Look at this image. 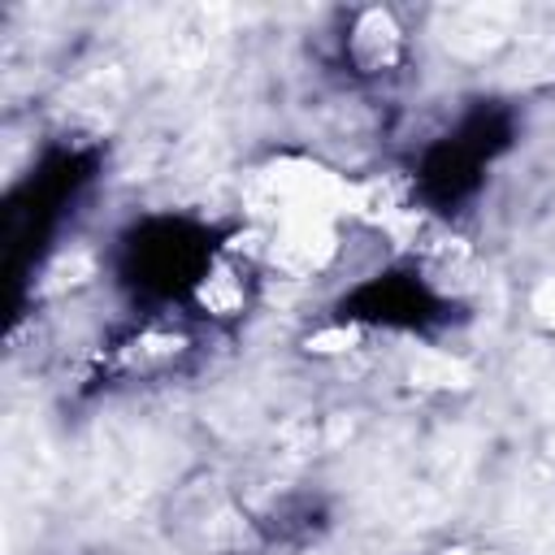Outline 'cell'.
Masks as SVG:
<instances>
[{"label":"cell","instance_id":"cell-4","mask_svg":"<svg viewBox=\"0 0 555 555\" xmlns=\"http://www.w3.org/2000/svg\"><path fill=\"white\" fill-rule=\"evenodd\" d=\"M182 351H186V338L182 334H173V330H143L139 338H130L121 347V369H130V373H156V369H169Z\"/></svg>","mask_w":555,"mask_h":555},{"label":"cell","instance_id":"cell-3","mask_svg":"<svg viewBox=\"0 0 555 555\" xmlns=\"http://www.w3.org/2000/svg\"><path fill=\"white\" fill-rule=\"evenodd\" d=\"M343 52L356 74H369V78L390 74L403 61V26L395 22L390 9H364V13H356V22L343 39Z\"/></svg>","mask_w":555,"mask_h":555},{"label":"cell","instance_id":"cell-2","mask_svg":"<svg viewBox=\"0 0 555 555\" xmlns=\"http://www.w3.org/2000/svg\"><path fill=\"white\" fill-rule=\"evenodd\" d=\"M251 273H260V269H251V264L238 260V256L217 251V256L199 269V278L191 282V304H195L208 321H238V317L251 308V286H256Z\"/></svg>","mask_w":555,"mask_h":555},{"label":"cell","instance_id":"cell-1","mask_svg":"<svg viewBox=\"0 0 555 555\" xmlns=\"http://www.w3.org/2000/svg\"><path fill=\"white\" fill-rule=\"evenodd\" d=\"M338 247L334 217H278L264 230V269L286 282H308L334 264Z\"/></svg>","mask_w":555,"mask_h":555},{"label":"cell","instance_id":"cell-5","mask_svg":"<svg viewBox=\"0 0 555 555\" xmlns=\"http://www.w3.org/2000/svg\"><path fill=\"white\" fill-rule=\"evenodd\" d=\"M533 312H538L546 325H555V278H546V282L538 286V295H533Z\"/></svg>","mask_w":555,"mask_h":555}]
</instances>
